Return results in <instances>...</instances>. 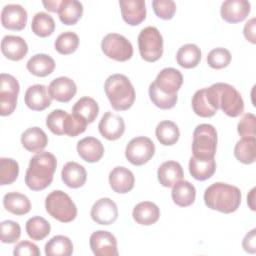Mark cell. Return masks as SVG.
<instances>
[{"label": "cell", "instance_id": "6da1fadb", "mask_svg": "<svg viewBox=\"0 0 256 256\" xmlns=\"http://www.w3.org/2000/svg\"><path fill=\"white\" fill-rule=\"evenodd\" d=\"M57 167L56 157L46 151L35 154L29 162L25 174V184L33 191H41L47 188L53 181Z\"/></svg>", "mask_w": 256, "mask_h": 256}, {"label": "cell", "instance_id": "7a4b0ae2", "mask_svg": "<svg viewBox=\"0 0 256 256\" xmlns=\"http://www.w3.org/2000/svg\"><path fill=\"white\" fill-rule=\"evenodd\" d=\"M210 105L218 111L220 108L227 116L237 117L244 111V102L239 91L227 83H215L206 88Z\"/></svg>", "mask_w": 256, "mask_h": 256}, {"label": "cell", "instance_id": "3957f363", "mask_svg": "<svg viewBox=\"0 0 256 256\" xmlns=\"http://www.w3.org/2000/svg\"><path fill=\"white\" fill-rule=\"evenodd\" d=\"M241 191L238 187L222 182L211 184L204 192L205 205L225 214L235 212L241 204Z\"/></svg>", "mask_w": 256, "mask_h": 256}, {"label": "cell", "instance_id": "277c9868", "mask_svg": "<svg viewBox=\"0 0 256 256\" xmlns=\"http://www.w3.org/2000/svg\"><path fill=\"white\" fill-rule=\"evenodd\" d=\"M104 90L111 106L116 111L128 110L135 101V90L127 76L110 75L104 84Z\"/></svg>", "mask_w": 256, "mask_h": 256}, {"label": "cell", "instance_id": "5b68a950", "mask_svg": "<svg viewBox=\"0 0 256 256\" xmlns=\"http://www.w3.org/2000/svg\"><path fill=\"white\" fill-rule=\"evenodd\" d=\"M45 208L50 216L62 223H69L77 216L75 203L67 193L61 190H54L47 195Z\"/></svg>", "mask_w": 256, "mask_h": 256}, {"label": "cell", "instance_id": "8992f818", "mask_svg": "<svg viewBox=\"0 0 256 256\" xmlns=\"http://www.w3.org/2000/svg\"><path fill=\"white\" fill-rule=\"evenodd\" d=\"M217 148V131L210 124H199L193 131V156L200 159L214 158Z\"/></svg>", "mask_w": 256, "mask_h": 256}, {"label": "cell", "instance_id": "52a82bcc", "mask_svg": "<svg viewBox=\"0 0 256 256\" xmlns=\"http://www.w3.org/2000/svg\"><path fill=\"white\" fill-rule=\"evenodd\" d=\"M138 48L142 59L147 62L159 60L163 54V37L154 26L142 29L138 35Z\"/></svg>", "mask_w": 256, "mask_h": 256}, {"label": "cell", "instance_id": "ba28073f", "mask_svg": "<svg viewBox=\"0 0 256 256\" xmlns=\"http://www.w3.org/2000/svg\"><path fill=\"white\" fill-rule=\"evenodd\" d=\"M102 52L110 59L124 62L133 56V46L123 35L117 33L107 34L101 42Z\"/></svg>", "mask_w": 256, "mask_h": 256}, {"label": "cell", "instance_id": "9c48e42d", "mask_svg": "<svg viewBox=\"0 0 256 256\" xmlns=\"http://www.w3.org/2000/svg\"><path fill=\"white\" fill-rule=\"evenodd\" d=\"M20 86L17 79L6 73L0 75V114L1 116L11 115L16 106Z\"/></svg>", "mask_w": 256, "mask_h": 256}, {"label": "cell", "instance_id": "30bf717a", "mask_svg": "<svg viewBox=\"0 0 256 256\" xmlns=\"http://www.w3.org/2000/svg\"><path fill=\"white\" fill-rule=\"evenodd\" d=\"M155 153L153 141L145 136L135 137L130 140L125 149L126 159L135 166L147 163Z\"/></svg>", "mask_w": 256, "mask_h": 256}, {"label": "cell", "instance_id": "8fae6325", "mask_svg": "<svg viewBox=\"0 0 256 256\" xmlns=\"http://www.w3.org/2000/svg\"><path fill=\"white\" fill-rule=\"evenodd\" d=\"M90 248L96 256H117V240L115 236L104 230L93 232L89 240Z\"/></svg>", "mask_w": 256, "mask_h": 256}, {"label": "cell", "instance_id": "7c38bea8", "mask_svg": "<svg viewBox=\"0 0 256 256\" xmlns=\"http://www.w3.org/2000/svg\"><path fill=\"white\" fill-rule=\"evenodd\" d=\"M90 215L97 224L110 225L118 217V208L116 203L110 198H101L93 204Z\"/></svg>", "mask_w": 256, "mask_h": 256}, {"label": "cell", "instance_id": "4fadbf2b", "mask_svg": "<svg viewBox=\"0 0 256 256\" xmlns=\"http://www.w3.org/2000/svg\"><path fill=\"white\" fill-rule=\"evenodd\" d=\"M1 23L8 30L20 31L27 23V12L19 4L5 5L1 11Z\"/></svg>", "mask_w": 256, "mask_h": 256}, {"label": "cell", "instance_id": "5bb4252c", "mask_svg": "<svg viewBox=\"0 0 256 256\" xmlns=\"http://www.w3.org/2000/svg\"><path fill=\"white\" fill-rule=\"evenodd\" d=\"M251 4L246 0H227L220 8V14L223 20L234 24L242 22L250 13Z\"/></svg>", "mask_w": 256, "mask_h": 256}, {"label": "cell", "instance_id": "9a60e30c", "mask_svg": "<svg viewBox=\"0 0 256 256\" xmlns=\"http://www.w3.org/2000/svg\"><path fill=\"white\" fill-rule=\"evenodd\" d=\"M98 129L100 134L107 140L114 141L119 139L125 132V122L117 114L107 111L101 118Z\"/></svg>", "mask_w": 256, "mask_h": 256}, {"label": "cell", "instance_id": "2e32d148", "mask_svg": "<svg viewBox=\"0 0 256 256\" xmlns=\"http://www.w3.org/2000/svg\"><path fill=\"white\" fill-rule=\"evenodd\" d=\"M153 83L161 92L175 95L183 83V76L179 70L168 67L158 73Z\"/></svg>", "mask_w": 256, "mask_h": 256}, {"label": "cell", "instance_id": "e0dca14e", "mask_svg": "<svg viewBox=\"0 0 256 256\" xmlns=\"http://www.w3.org/2000/svg\"><path fill=\"white\" fill-rule=\"evenodd\" d=\"M24 101L29 109L34 111H43L51 105L52 98L45 85L35 84L26 90Z\"/></svg>", "mask_w": 256, "mask_h": 256}, {"label": "cell", "instance_id": "ac0fdd59", "mask_svg": "<svg viewBox=\"0 0 256 256\" xmlns=\"http://www.w3.org/2000/svg\"><path fill=\"white\" fill-rule=\"evenodd\" d=\"M121 15L123 20L130 26L142 23L146 18V4L143 0H120Z\"/></svg>", "mask_w": 256, "mask_h": 256}, {"label": "cell", "instance_id": "d6986e66", "mask_svg": "<svg viewBox=\"0 0 256 256\" xmlns=\"http://www.w3.org/2000/svg\"><path fill=\"white\" fill-rule=\"evenodd\" d=\"M48 91L52 99L66 103L69 102L77 92L75 82L68 77H58L51 81L48 86Z\"/></svg>", "mask_w": 256, "mask_h": 256}, {"label": "cell", "instance_id": "ffe728a7", "mask_svg": "<svg viewBox=\"0 0 256 256\" xmlns=\"http://www.w3.org/2000/svg\"><path fill=\"white\" fill-rule=\"evenodd\" d=\"M109 184L114 192L125 194L133 189L135 177L128 168L117 166L109 173Z\"/></svg>", "mask_w": 256, "mask_h": 256}, {"label": "cell", "instance_id": "44dd1931", "mask_svg": "<svg viewBox=\"0 0 256 256\" xmlns=\"http://www.w3.org/2000/svg\"><path fill=\"white\" fill-rule=\"evenodd\" d=\"M1 51L6 58L12 61H19L26 56L28 45L20 36L6 35L1 41Z\"/></svg>", "mask_w": 256, "mask_h": 256}, {"label": "cell", "instance_id": "7402d4cb", "mask_svg": "<svg viewBox=\"0 0 256 256\" xmlns=\"http://www.w3.org/2000/svg\"><path fill=\"white\" fill-rule=\"evenodd\" d=\"M77 152L88 163L98 162L104 155L103 144L95 137H85L78 141Z\"/></svg>", "mask_w": 256, "mask_h": 256}, {"label": "cell", "instance_id": "603a6c76", "mask_svg": "<svg viewBox=\"0 0 256 256\" xmlns=\"http://www.w3.org/2000/svg\"><path fill=\"white\" fill-rule=\"evenodd\" d=\"M21 143L27 151L39 153L47 146L48 137L41 128L30 127L22 133Z\"/></svg>", "mask_w": 256, "mask_h": 256}, {"label": "cell", "instance_id": "cb8c5ba5", "mask_svg": "<svg viewBox=\"0 0 256 256\" xmlns=\"http://www.w3.org/2000/svg\"><path fill=\"white\" fill-rule=\"evenodd\" d=\"M158 181L163 187H173L183 179L184 173L182 166L176 161H166L162 163L157 171Z\"/></svg>", "mask_w": 256, "mask_h": 256}, {"label": "cell", "instance_id": "d4e9b609", "mask_svg": "<svg viewBox=\"0 0 256 256\" xmlns=\"http://www.w3.org/2000/svg\"><path fill=\"white\" fill-rule=\"evenodd\" d=\"M61 178L64 184L70 188L82 187L87 179L85 168L77 162H67L61 171Z\"/></svg>", "mask_w": 256, "mask_h": 256}, {"label": "cell", "instance_id": "484cf974", "mask_svg": "<svg viewBox=\"0 0 256 256\" xmlns=\"http://www.w3.org/2000/svg\"><path fill=\"white\" fill-rule=\"evenodd\" d=\"M132 216L138 224L149 226L159 220L160 209L153 202L143 201L134 207Z\"/></svg>", "mask_w": 256, "mask_h": 256}, {"label": "cell", "instance_id": "4316f807", "mask_svg": "<svg viewBox=\"0 0 256 256\" xmlns=\"http://www.w3.org/2000/svg\"><path fill=\"white\" fill-rule=\"evenodd\" d=\"M216 170L214 158L200 159L192 156L189 161V172L191 176L198 181H205L213 176Z\"/></svg>", "mask_w": 256, "mask_h": 256}, {"label": "cell", "instance_id": "83f0119b", "mask_svg": "<svg viewBox=\"0 0 256 256\" xmlns=\"http://www.w3.org/2000/svg\"><path fill=\"white\" fill-rule=\"evenodd\" d=\"M171 196L176 205L180 207H188L195 201L196 189L189 181L181 180L173 186Z\"/></svg>", "mask_w": 256, "mask_h": 256}, {"label": "cell", "instance_id": "f1b7e54d", "mask_svg": "<svg viewBox=\"0 0 256 256\" xmlns=\"http://www.w3.org/2000/svg\"><path fill=\"white\" fill-rule=\"evenodd\" d=\"M26 67L31 74L37 77H45L54 71L55 61L51 56L39 53L35 54L28 60Z\"/></svg>", "mask_w": 256, "mask_h": 256}, {"label": "cell", "instance_id": "f546056e", "mask_svg": "<svg viewBox=\"0 0 256 256\" xmlns=\"http://www.w3.org/2000/svg\"><path fill=\"white\" fill-rule=\"evenodd\" d=\"M4 208L14 215H25L31 210L29 198L19 192H9L3 197Z\"/></svg>", "mask_w": 256, "mask_h": 256}, {"label": "cell", "instance_id": "4dcf8cb0", "mask_svg": "<svg viewBox=\"0 0 256 256\" xmlns=\"http://www.w3.org/2000/svg\"><path fill=\"white\" fill-rule=\"evenodd\" d=\"M57 13L63 24L74 25L83 14V5L77 0H62Z\"/></svg>", "mask_w": 256, "mask_h": 256}, {"label": "cell", "instance_id": "1f68e13d", "mask_svg": "<svg viewBox=\"0 0 256 256\" xmlns=\"http://www.w3.org/2000/svg\"><path fill=\"white\" fill-rule=\"evenodd\" d=\"M201 60V50L195 44H185L179 48L176 54L177 63L186 69L196 67Z\"/></svg>", "mask_w": 256, "mask_h": 256}, {"label": "cell", "instance_id": "d6a6232c", "mask_svg": "<svg viewBox=\"0 0 256 256\" xmlns=\"http://www.w3.org/2000/svg\"><path fill=\"white\" fill-rule=\"evenodd\" d=\"M235 158L243 164H252L256 160V138H241L234 147Z\"/></svg>", "mask_w": 256, "mask_h": 256}, {"label": "cell", "instance_id": "836d02e7", "mask_svg": "<svg viewBox=\"0 0 256 256\" xmlns=\"http://www.w3.org/2000/svg\"><path fill=\"white\" fill-rule=\"evenodd\" d=\"M155 135L160 144L164 146H172L178 141L180 131L174 122L170 120H164L157 125Z\"/></svg>", "mask_w": 256, "mask_h": 256}, {"label": "cell", "instance_id": "e575fe53", "mask_svg": "<svg viewBox=\"0 0 256 256\" xmlns=\"http://www.w3.org/2000/svg\"><path fill=\"white\" fill-rule=\"evenodd\" d=\"M73 253L72 241L64 235H56L45 244L47 256H70Z\"/></svg>", "mask_w": 256, "mask_h": 256}, {"label": "cell", "instance_id": "d590c367", "mask_svg": "<svg viewBox=\"0 0 256 256\" xmlns=\"http://www.w3.org/2000/svg\"><path fill=\"white\" fill-rule=\"evenodd\" d=\"M72 113L81 116L87 121L88 124H90L97 118L99 113V106L93 98L84 96L74 104Z\"/></svg>", "mask_w": 256, "mask_h": 256}, {"label": "cell", "instance_id": "8d00e7d4", "mask_svg": "<svg viewBox=\"0 0 256 256\" xmlns=\"http://www.w3.org/2000/svg\"><path fill=\"white\" fill-rule=\"evenodd\" d=\"M28 236L35 241H40L46 238L51 230L49 222L41 216H33L29 218L25 225Z\"/></svg>", "mask_w": 256, "mask_h": 256}, {"label": "cell", "instance_id": "74e56055", "mask_svg": "<svg viewBox=\"0 0 256 256\" xmlns=\"http://www.w3.org/2000/svg\"><path fill=\"white\" fill-rule=\"evenodd\" d=\"M32 32L42 38L50 36L55 30V22L51 15L45 12H38L31 22Z\"/></svg>", "mask_w": 256, "mask_h": 256}, {"label": "cell", "instance_id": "f35d334b", "mask_svg": "<svg viewBox=\"0 0 256 256\" xmlns=\"http://www.w3.org/2000/svg\"><path fill=\"white\" fill-rule=\"evenodd\" d=\"M192 109L194 113L200 117L208 118L212 117L216 114L217 110H215L209 103L206 96V88L200 89L195 92L192 97Z\"/></svg>", "mask_w": 256, "mask_h": 256}, {"label": "cell", "instance_id": "ab89813d", "mask_svg": "<svg viewBox=\"0 0 256 256\" xmlns=\"http://www.w3.org/2000/svg\"><path fill=\"white\" fill-rule=\"evenodd\" d=\"M55 50L62 55H69L75 52L79 46V37L72 31L61 33L55 40Z\"/></svg>", "mask_w": 256, "mask_h": 256}, {"label": "cell", "instance_id": "60d3db41", "mask_svg": "<svg viewBox=\"0 0 256 256\" xmlns=\"http://www.w3.org/2000/svg\"><path fill=\"white\" fill-rule=\"evenodd\" d=\"M148 93H149V97H150V100L152 101V103L155 106H157L158 108L164 109V110L173 108L176 105V102L178 100L177 94L169 95V94L163 93L155 86V84L153 82L149 86Z\"/></svg>", "mask_w": 256, "mask_h": 256}, {"label": "cell", "instance_id": "b9f144b4", "mask_svg": "<svg viewBox=\"0 0 256 256\" xmlns=\"http://www.w3.org/2000/svg\"><path fill=\"white\" fill-rule=\"evenodd\" d=\"M19 175V165L11 158H0V184H12Z\"/></svg>", "mask_w": 256, "mask_h": 256}, {"label": "cell", "instance_id": "7bdbcfd3", "mask_svg": "<svg viewBox=\"0 0 256 256\" xmlns=\"http://www.w3.org/2000/svg\"><path fill=\"white\" fill-rule=\"evenodd\" d=\"M231 62V53L228 49L218 47L212 49L207 55V63L213 69H222Z\"/></svg>", "mask_w": 256, "mask_h": 256}, {"label": "cell", "instance_id": "ee69618b", "mask_svg": "<svg viewBox=\"0 0 256 256\" xmlns=\"http://www.w3.org/2000/svg\"><path fill=\"white\" fill-rule=\"evenodd\" d=\"M87 121L77 114H68L64 123V133L70 137L82 134L87 127Z\"/></svg>", "mask_w": 256, "mask_h": 256}, {"label": "cell", "instance_id": "f6af8a7d", "mask_svg": "<svg viewBox=\"0 0 256 256\" xmlns=\"http://www.w3.org/2000/svg\"><path fill=\"white\" fill-rule=\"evenodd\" d=\"M0 226V239L3 243L12 244L19 240L21 236V227L17 222L12 220H5L1 222Z\"/></svg>", "mask_w": 256, "mask_h": 256}, {"label": "cell", "instance_id": "bcb514c9", "mask_svg": "<svg viewBox=\"0 0 256 256\" xmlns=\"http://www.w3.org/2000/svg\"><path fill=\"white\" fill-rule=\"evenodd\" d=\"M68 113L61 109L50 112L46 118V125L55 135H64V123Z\"/></svg>", "mask_w": 256, "mask_h": 256}, {"label": "cell", "instance_id": "7dc6e473", "mask_svg": "<svg viewBox=\"0 0 256 256\" xmlns=\"http://www.w3.org/2000/svg\"><path fill=\"white\" fill-rule=\"evenodd\" d=\"M237 131L242 138H255L256 136V117L253 113H245L238 125Z\"/></svg>", "mask_w": 256, "mask_h": 256}, {"label": "cell", "instance_id": "c3c4849f", "mask_svg": "<svg viewBox=\"0 0 256 256\" xmlns=\"http://www.w3.org/2000/svg\"><path fill=\"white\" fill-rule=\"evenodd\" d=\"M152 7L157 17L163 20H170L176 12V4L172 0H154Z\"/></svg>", "mask_w": 256, "mask_h": 256}, {"label": "cell", "instance_id": "681fc988", "mask_svg": "<svg viewBox=\"0 0 256 256\" xmlns=\"http://www.w3.org/2000/svg\"><path fill=\"white\" fill-rule=\"evenodd\" d=\"M13 254L15 256H40V250L32 242L21 241L14 247Z\"/></svg>", "mask_w": 256, "mask_h": 256}, {"label": "cell", "instance_id": "f907efd6", "mask_svg": "<svg viewBox=\"0 0 256 256\" xmlns=\"http://www.w3.org/2000/svg\"><path fill=\"white\" fill-rule=\"evenodd\" d=\"M242 247L243 249L251 254H254L256 252V229H252L249 231L243 241H242Z\"/></svg>", "mask_w": 256, "mask_h": 256}, {"label": "cell", "instance_id": "816d5d0a", "mask_svg": "<svg viewBox=\"0 0 256 256\" xmlns=\"http://www.w3.org/2000/svg\"><path fill=\"white\" fill-rule=\"evenodd\" d=\"M255 27H256V19L251 18L246 22L243 29V34L245 38L251 42L252 44L256 43V36H255Z\"/></svg>", "mask_w": 256, "mask_h": 256}, {"label": "cell", "instance_id": "f5cc1de1", "mask_svg": "<svg viewBox=\"0 0 256 256\" xmlns=\"http://www.w3.org/2000/svg\"><path fill=\"white\" fill-rule=\"evenodd\" d=\"M42 4L44 5L45 9H47L50 12H58L59 6L61 4V1H43Z\"/></svg>", "mask_w": 256, "mask_h": 256}, {"label": "cell", "instance_id": "db71d44e", "mask_svg": "<svg viewBox=\"0 0 256 256\" xmlns=\"http://www.w3.org/2000/svg\"><path fill=\"white\" fill-rule=\"evenodd\" d=\"M254 199H255V188H252L250 193L247 196V203L252 211H255V204H254Z\"/></svg>", "mask_w": 256, "mask_h": 256}]
</instances>
